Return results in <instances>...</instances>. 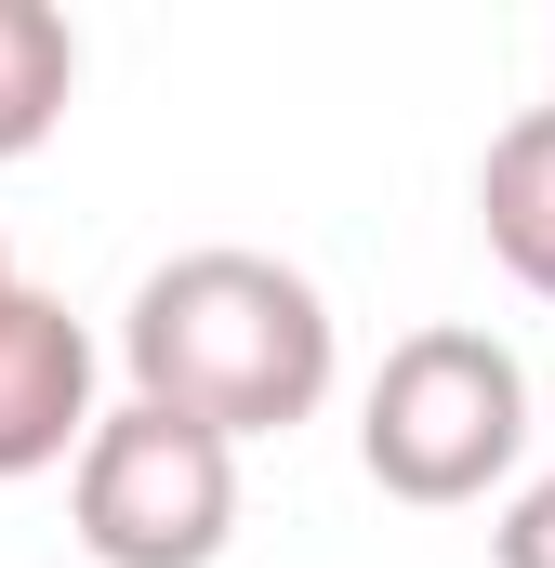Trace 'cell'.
<instances>
[{"label": "cell", "instance_id": "obj_8", "mask_svg": "<svg viewBox=\"0 0 555 568\" xmlns=\"http://www.w3.org/2000/svg\"><path fill=\"white\" fill-rule=\"evenodd\" d=\"M0 291H13V252H0Z\"/></svg>", "mask_w": 555, "mask_h": 568}, {"label": "cell", "instance_id": "obj_7", "mask_svg": "<svg viewBox=\"0 0 555 568\" xmlns=\"http://www.w3.org/2000/svg\"><path fill=\"white\" fill-rule=\"evenodd\" d=\"M490 556H503V568H555V476H529V489L503 503V529H490Z\"/></svg>", "mask_w": 555, "mask_h": 568}, {"label": "cell", "instance_id": "obj_4", "mask_svg": "<svg viewBox=\"0 0 555 568\" xmlns=\"http://www.w3.org/2000/svg\"><path fill=\"white\" fill-rule=\"evenodd\" d=\"M107 344L53 304V291H0V476H53V463H80L93 424H107Z\"/></svg>", "mask_w": 555, "mask_h": 568}, {"label": "cell", "instance_id": "obj_3", "mask_svg": "<svg viewBox=\"0 0 555 568\" xmlns=\"http://www.w3.org/2000/svg\"><path fill=\"white\" fill-rule=\"evenodd\" d=\"M67 516H80L93 568H212L239 542V449L185 410L120 397L93 449L67 463Z\"/></svg>", "mask_w": 555, "mask_h": 568}, {"label": "cell", "instance_id": "obj_2", "mask_svg": "<svg viewBox=\"0 0 555 568\" xmlns=\"http://www.w3.org/2000/svg\"><path fill=\"white\" fill-rule=\"evenodd\" d=\"M516 449H529V371H516L503 331L436 317L411 344H384V371L357 397V463H371L384 503H423V516L490 503L516 476Z\"/></svg>", "mask_w": 555, "mask_h": 568}, {"label": "cell", "instance_id": "obj_5", "mask_svg": "<svg viewBox=\"0 0 555 568\" xmlns=\"http://www.w3.org/2000/svg\"><path fill=\"white\" fill-rule=\"evenodd\" d=\"M476 239H490V265L516 291L555 304V106L490 133V159H476Z\"/></svg>", "mask_w": 555, "mask_h": 568}, {"label": "cell", "instance_id": "obj_1", "mask_svg": "<svg viewBox=\"0 0 555 568\" xmlns=\"http://www.w3.org/2000/svg\"><path fill=\"white\" fill-rule=\"evenodd\" d=\"M331 371H344V331H331V291L278 252H172L145 265L133 304H120V384L145 410H185L225 449L252 436H291L331 410Z\"/></svg>", "mask_w": 555, "mask_h": 568}, {"label": "cell", "instance_id": "obj_6", "mask_svg": "<svg viewBox=\"0 0 555 568\" xmlns=\"http://www.w3.org/2000/svg\"><path fill=\"white\" fill-rule=\"evenodd\" d=\"M80 93V27L53 0H0V159H40Z\"/></svg>", "mask_w": 555, "mask_h": 568}]
</instances>
